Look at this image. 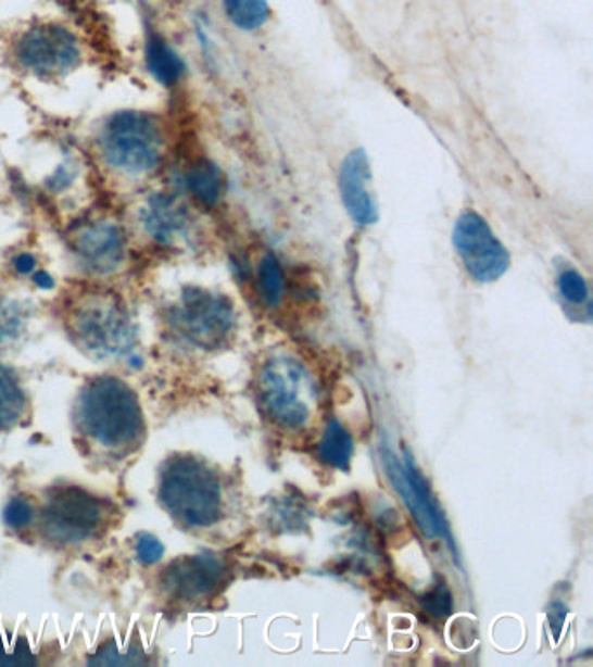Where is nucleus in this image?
I'll return each instance as SVG.
<instances>
[{"mask_svg":"<svg viewBox=\"0 0 593 667\" xmlns=\"http://www.w3.org/2000/svg\"><path fill=\"white\" fill-rule=\"evenodd\" d=\"M37 659L25 638H10L0 631V666H36Z\"/></svg>","mask_w":593,"mask_h":667,"instance_id":"22","label":"nucleus"},{"mask_svg":"<svg viewBox=\"0 0 593 667\" xmlns=\"http://www.w3.org/2000/svg\"><path fill=\"white\" fill-rule=\"evenodd\" d=\"M75 419L80 431L106 451L126 452L143 437L138 397L115 377H98L84 388Z\"/></svg>","mask_w":593,"mask_h":667,"instance_id":"1","label":"nucleus"},{"mask_svg":"<svg viewBox=\"0 0 593 667\" xmlns=\"http://www.w3.org/2000/svg\"><path fill=\"white\" fill-rule=\"evenodd\" d=\"M136 556L141 564H157L159 559L164 556V544L152 533H143L136 542Z\"/></svg>","mask_w":593,"mask_h":667,"instance_id":"26","label":"nucleus"},{"mask_svg":"<svg viewBox=\"0 0 593 667\" xmlns=\"http://www.w3.org/2000/svg\"><path fill=\"white\" fill-rule=\"evenodd\" d=\"M34 282L40 289H45V291H49V289L54 287V278L48 272H37V274H34Z\"/></svg>","mask_w":593,"mask_h":667,"instance_id":"31","label":"nucleus"},{"mask_svg":"<svg viewBox=\"0 0 593 667\" xmlns=\"http://www.w3.org/2000/svg\"><path fill=\"white\" fill-rule=\"evenodd\" d=\"M453 243L463 266L477 282H496L510 268V254L476 211H465L456 219Z\"/></svg>","mask_w":593,"mask_h":667,"instance_id":"8","label":"nucleus"},{"mask_svg":"<svg viewBox=\"0 0 593 667\" xmlns=\"http://www.w3.org/2000/svg\"><path fill=\"white\" fill-rule=\"evenodd\" d=\"M225 13L237 28L257 30L270 20V5L266 0H222Z\"/></svg>","mask_w":593,"mask_h":667,"instance_id":"19","label":"nucleus"},{"mask_svg":"<svg viewBox=\"0 0 593 667\" xmlns=\"http://www.w3.org/2000/svg\"><path fill=\"white\" fill-rule=\"evenodd\" d=\"M20 322L22 320H20L18 313H14L10 309L0 310V338H5V336L16 332Z\"/></svg>","mask_w":593,"mask_h":667,"instance_id":"28","label":"nucleus"},{"mask_svg":"<svg viewBox=\"0 0 593 667\" xmlns=\"http://www.w3.org/2000/svg\"><path fill=\"white\" fill-rule=\"evenodd\" d=\"M5 524L10 525L11 529H25L31 520H34V509L27 501L22 499H13L4 509Z\"/></svg>","mask_w":593,"mask_h":667,"instance_id":"25","label":"nucleus"},{"mask_svg":"<svg viewBox=\"0 0 593 667\" xmlns=\"http://www.w3.org/2000/svg\"><path fill=\"white\" fill-rule=\"evenodd\" d=\"M354 455V438L338 419H331L326 426L319 443V460L331 468L349 471Z\"/></svg>","mask_w":593,"mask_h":667,"instance_id":"15","label":"nucleus"},{"mask_svg":"<svg viewBox=\"0 0 593 667\" xmlns=\"http://www.w3.org/2000/svg\"><path fill=\"white\" fill-rule=\"evenodd\" d=\"M257 291L263 303L270 309L279 306L286 291V275L282 265L274 254H266L257 266Z\"/></svg>","mask_w":593,"mask_h":667,"instance_id":"20","label":"nucleus"},{"mask_svg":"<svg viewBox=\"0 0 593 667\" xmlns=\"http://www.w3.org/2000/svg\"><path fill=\"white\" fill-rule=\"evenodd\" d=\"M103 521V507L79 487H62L49 495L42 529L58 544H77L91 538Z\"/></svg>","mask_w":593,"mask_h":667,"instance_id":"9","label":"nucleus"},{"mask_svg":"<svg viewBox=\"0 0 593 667\" xmlns=\"http://www.w3.org/2000/svg\"><path fill=\"white\" fill-rule=\"evenodd\" d=\"M162 506L188 527H211L223 513L222 483L216 473L195 457L178 455L162 469Z\"/></svg>","mask_w":593,"mask_h":667,"instance_id":"2","label":"nucleus"},{"mask_svg":"<svg viewBox=\"0 0 593 667\" xmlns=\"http://www.w3.org/2000/svg\"><path fill=\"white\" fill-rule=\"evenodd\" d=\"M558 291L567 303L583 304L589 301V286L583 275L575 268H566L558 275Z\"/></svg>","mask_w":593,"mask_h":667,"instance_id":"23","label":"nucleus"},{"mask_svg":"<svg viewBox=\"0 0 593 667\" xmlns=\"http://www.w3.org/2000/svg\"><path fill=\"white\" fill-rule=\"evenodd\" d=\"M103 155L115 169L144 173L159 164L162 153L161 127L141 112H121L110 118L101 138Z\"/></svg>","mask_w":593,"mask_h":667,"instance_id":"5","label":"nucleus"},{"mask_svg":"<svg viewBox=\"0 0 593 667\" xmlns=\"http://www.w3.org/2000/svg\"><path fill=\"white\" fill-rule=\"evenodd\" d=\"M144 228L157 242L175 243L190 231V217L179 200L166 193H153L141 209Z\"/></svg>","mask_w":593,"mask_h":667,"instance_id":"14","label":"nucleus"},{"mask_svg":"<svg viewBox=\"0 0 593 667\" xmlns=\"http://www.w3.org/2000/svg\"><path fill=\"white\" fill-rule=\"evenodd\" d=\"M257 397L266 414L286 429L305 428L317 411V386L296 356L277 353L257 377Z\"/></svg>","mask_w":593,"mask_h":667,"instance_id":"3","label":"nucleus"},{"mask_svg":"<svg viewBox=\"0 0 593 667\" xmlns=\"http://www.w3.org/2000/svg\"><path fill=\"white\" fill-rule=\"evenodd\" d=\"M371 165L363 148L352 150L341 162L338 174L341 200L352 222L358 226H373L378 222V204L369 190Z\"/></svg>","mask_w":593,"mask_h":667,"instance_id":"11","label":"nucleus"},{"mask_svg":"<svg viewBox=\"0 0 593 667\" xmlns=\"http://www.w3.org/2000/svg\"><path fill=\"white\" fill-rule=\"evenodd\" d=\"M381 463L389 477L393 489L401 495L402 503L406 504L411 515L418 524L419 530L430 539H441L456 555L453 533L450 524L445 520L441 506L437 503L428 481L419 471L413 455L404 452V461H401L390 446H381Z\"/></svg>","mask_w":593,"mask_h":667,"instance_id":"7","label":"nucleus"},{"mask_svg":"<svg viewBox=\"0 0 593 667\" xmlns=\"http://www.w3.org/2000/svg\"><path fill=\"white\" fill-rule=\"evenodd\" d=\"M14 266H16L20 274L28 275L36 269L37 261L36 257L31 256V254L25 252V254H20V256L14 260Z\"/></svg>","mask_w":593,"mask_h":667,"instance_id":"30","label":"nucleus"},{"mask_svg":"<svg viewBox=\"0 0 593 667\" xmlns=\"http://www.w3.org/2000/svg\"><path fill=\"white\" fill-rule=\"evenodd\" d=\"M71 171H68L66 165H62V167H58L56 173L53 174V178L49 179L48 185L53 191H62L71 185Z\"/></svg>","mask_w":593,"mask_h":667,"instance_id":"29","label":"nucleus"},{"mask_svg":"<svg viewBox=\"0 0 593 667\" xmlns=\"http://www.w3.org/2000/svg\"><path fill=\"white\" fill-rule=\"evenodd\" d=\"M88 664L91 666H141V664H149V660L144 659L140 646L131 643L126 651H121L117 643L112 640L101 646L100 651L88 660Z\"/></svg>","mask_w":593,"mask_h":667,"instance_id":"21","label":"nucleus"},{"mask_svg":"<svg viewBox=\"0 0 593 667\" xmlns=\"http://www.w3.org/2000/svg\"><path fill=\"white\" fill-rule=\"evenodd\" d=\"M567 607L564 603H552V607L548 611L550 629L554 633L555 642H558L560 633H563L564 622H566Z\"/></svg>","mask_w":593,"mask_h":667,"instance_id":"27","label":"nucleus"},{"mask_svg":"<svg viewBox=\"0 0 593 667\" xmlns=\"http://www.w3.org/2000/svg\"><path fill=\"white\" fill-rule=\"evenodd\" d=\"M424 611L436 619H445L453 614V594L444 582L433 586L421 599Z\"/></svg>","mask_w":593,"mask_h":667,"instance_id":"24","label":"nucleus"},{"mask_svg":"<svg viewBox=\"0 0 593 667\" xmlns=\"http://www.w3.org/2000/svg\"><path fill=\"white\" fill-rule=\"evenodd\" d=\"M225 567L222 559L214 555H195L176 559L162 576V584L167 593L179 600L202 599L213 593L222 582Z\"/></svg>","mask_w":593,"mask_h":667,"instance_id":"12","label":"nucleus"},{"mask_svg":"<svg viewBox=\"0 0 593 667\" xmlns=\"http://www.w3.org/2000/svg\"><path fill=\"white\" fill-rule=\"evenodd\" d=\"M71 330L77 344L97 358L127 355L136 342L131 318L110 294H88L75 304Z\"/></svg>","mask_w":593,"mask_h":667,"instance_id":"4","label":"nucleus"},{"mask_svg":"<svg viewBox=\"0 0 593 667\" xmlns=\"http://www.w3.org/2000/svg\"><path fill=\"white\" fill-rule=\"evenodd\" d=\"M147 63H149L150 74L164 86H173L185 74V61L175 49L159 37L150 39L149 48H147Z\"/></svg>","mask_w":593,"mask_h":667,"instance_id":"17","label":"nucleus"},{"mask_svg":"<svg viewBox=\"0 0 593 667\" xmlns=\"http://www.w3.org/2000/svg\"><path fill=\"white\" fill-rule=\"evenodd\" d=\"M187 185L193 197L207 207L218 204L222 199V171L218 165L207 159H201L190 167L187 174Z\"/></svg>","mask_w":593,"mask_h":667,"instance_id":"16","label":"nucleus"},{"mask_svg":"<svg viewBox=\"0 0 593 667\" xmlns=\"http://www.w3.org/2000/svg\"><path fill=\"white\" fill-rule=\"evenodd\" d=\"M74 251L86 268L97 274H110L124 257L123 230L115 223H91L75 234Z\"/></svg>","mask_w":593,"mask_h":667,"instance_id":"13","label":"nucleus"},{"mask_svg":"<svg viewBox=\"0 0 593 667\" xmlns=\"http://www.w3.org/2000/svg\"><path fill=\"white\" fill-rule=\"evenodd\" d=\"M169 324L188 342L211 350L222 347L236 330V310L227 295L192 287L171 310Z\"/></svg>","mask_w":593,"mask_h":667,"instance_id":"6","label":"nucleus"},{"mask_svg":"<svg viewBox=\"0 0 593 667\" xmlns=\"http://www.w3.org/2000/svg\"><path fill=\"white\" fill-rule=\"evenodd\" d=\"M25 393L10 368L0 365V431L13 428L25 412Z\"/></svg>","mask_w":593,"mask_h":667,"instance_id":"18","label":"nucleus"},{"mask_svg":"<svg viewBox=\"0 0 593 667\" xmlns=\"http://www.w3.org/2000/svg\"><path fill=\"white\" fill-rule=\"evenodd\" d=\"M16 56L36 74L58 75L77 65L80 49L74 35L63 26L40 25L22 35Z\"/></svg>","mask_w":593,"mask_h":667,"instance_id":"10","label":"nucleus"}]
</instances>
